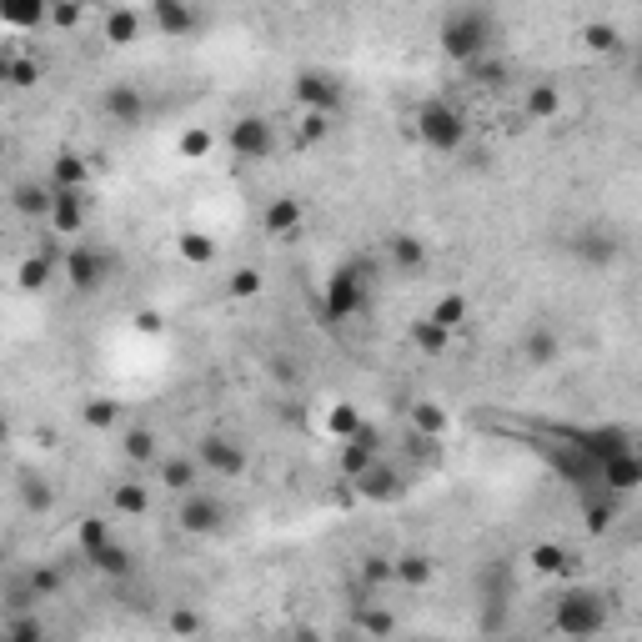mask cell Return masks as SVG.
Here are the masks:
<instances>
[{
	"label": "cell",
	"mask_w": 642,
	"mask_h": 642,
	"mask_svg": "<svg viewBox=\"0 0 642 642\" xmlns=\"http://www.w3.org/2000/svg\"><path fill=\"white\" fill-rule=\"evenodd\" d=\"M101 106H106V116H111V121H121V126H141V121H146V96H141L131 81L111 86Z\"/></svg>",
	"instance_id": "obj_15"
},
{
	"label": "cell",
	"mask_w": 642,
	"mask_h": 642,
	"mask_svg": "<svg viewBox=\"0 0 642 642\" xmlns=\"http://www.w3.org/2000/svg\"><path fill=\"white\" fill-rule=\"evenodd\" d=\"M141 36V11L121 6V11H106V41L111 46H131Z\"/></svg>",
	"instance_id": "obj_35"
},
{
	"label": "cell",
	"mask_w": 642,
	"mask_h": 642,
	"mask_svg": "<svg viewBox=\"0 0 642 642\" xmlns=\"http://www.w3.org/2000/svg\"><path fill=\"white\" fill-rule=\"evenodd\" d=\"M417 136H422V146H427V151L452 156V151H462V141H467V121H462V111H457V106H447V101H427V106L417 111Z\"/></svg>",
	"instance_id": "obj_3"
},
{
	"label": "cell",
	"mask_w": 642,
	"mask_h": 642,
	"mask_svg": "<svg viewBox=\"0 0 642 642\" xmlns=\"http://www.w3.org/2000/svg\"><path fill=\"white\" fill-rule=\"evenodd\" d=\"M171 632H176V637H201L206 622H201L196 607H171Z\"/></svg>",
	"instance_id": "obj_51"
},
{
	"label": "cell",
	"mask_w": 642,
	"mask_h": 642,
	"mask_svg": "<svg viewBox=\"0 0 642 642\" xmlns=\"http://www.w3.org/2000/svg\"><path fill=\"white\" fill-rule=\"evenodd\" d=\"M176 251H181V256H186L191 266H211L221 246H216V241H211L206 231H181V241H176Z\"/></svg>",
	"instance_id": "obj_40"
},
{
	"label": "cell",
	"mask_w": 642,
	"mask_h": 642,
	"mask_svg": "<svg viewBox=\"0 0 642 642\" xmlns=\"http://www.w3.org/2000/svg\"><path fill=\"white\" fill-rule=\"evenodd\" d=\"M201 467L206 472H216V477H246V467H251V457H246V447L241 442H231V437H201Z\"/></svg>",
	"instance_id": "obj_11"
},
{
	"label": "cell",
	"mask_w": 642,
	"mask_h": 642,
	"mask_svg": "<svg viewBox=\"0 0 642 642\" xmlns=\"http://www.w3.org/2000/svg\"><path fill=\"white\" fill-rule=\"evenodd\" d=\"M176 522H181V532H191V537H211V532H221L226 507H221L216 497H206V492H191V497H181Z\"/></svg>",
	"instance_id": "obj_10"
},
{
	"label": "cell",
	"mask_w": 642,
	"mask_h": 642,
	"mask_svg": "<svg viewBox=\"0 0 642 642\" xmlns=\"http://www.w3.org/2000/svg\"><path fill=\"white\" fill-rule=\"evenodd\" d=\"M557 442H572V447H577L582 457H592L597 467L612 462V457H622V452H632L627 427H557Z\"/></svg>",
	"instance_id": "obj_6"
},
{
	"label": "cell",
	"mask_w": 642,
	"mask_h": 642,
	"mask_svg": "<svg viewBox=\"0 0 642 642\" xmlns=\"http://www.w3.org/2000/svg\"><path fill=\"white\" fill-rule=\"evenodd\" d=\"M472 76H477L482 86H502V81H507V66L487 56V61H477V66H472Z\"/></svg>",
	"instance_id": "obj_54"
},
{
	"label": "cell",
	"mask_w": 642,
	"mask_h": 642,
	"mask_svg": "<svg viewBox=\"0 0 642 642\" xmlns=\"http://www.w3.org/2000/svg\"><path fill=\"white\" fill-rule=\"evenodd\" d=\"M81 422H86L91 432H111V427H121V402H111V397H91V402L81 407Z\"/></svg>",
	"instance_id": "obj_37"
},
{
	"label": "cell",
	"mask_w": 642,
	"mask_h": 642,
	"mask_svg": "<svg viewBox=\"0 0 642 642\" xmlns=\"http://www.w3.org/2000/svg\"><path fill=\"white\" fill-rule=\"evenodd\" d=\"M46 281H51V251H36V256H26L16 266V286L21 291H41Z\"/></svg>",
	"instance_id": "obj_41"
},
{
	"label": "cell",
	"mask_w": 642,
	"mask_h": 642,
	"mask_svg": "<svg viewBox=\"0 0 642 642\" xmlns=\"http://www.w3.org/2000/svg\"><path fill=\"white\" fill-rule=\"evenodd\" d=\"M111 507H116L121 517H141V512L151 507V492H146L141 482H116V487H111Z\"/></svg>",
	"instance_id": "obj_38"
},
{
	"label": "cell",
	"mask_w": 642,
	"mask_h": 642,
	"mask_svg": "<svg viewBox=\"0 0 642 642\" xmlns=\"http://www.w3.org/2000/svg\"><path fill=\"white\" fill-rule=\"evenodd\" d=\"M21 502H26L31 512H51V502H56V492H51L46 482H36V477H31V482H21Z\"/></svg>",
	"instance_id": "obj_52"
},
{
	"label": "cell",
	"mask_w": 642,
	"mask_h": 642,
	"mask_svg": "<svg viewBox=\"0 0 642 642\" xmlns=\"http://www.w3.org/2000/svg\"><path fill=\"white\" fill-rule=\"evenodd\" d=\"M151 26H156L161 36L181 41V36L201 31V16H196L191 6H181V0H151Z\"/></svg>",
	"instance_id": "obj_12"
},
{
	"label": "cell",
	"mask_w": 642,
	"mask_h": 642,
	"mask_svg": "<svg viewBox=\"0 0 642 642\" xmlns=\"http://www.w3.org/2000/svg\"><path fill=\"white\" fill-rule=\"evenodd\" d=\"M377 447H382V442H377V427L367 422L352 442H342V477L357 482L362 472H372V467H377Z\"/></svg>",
	"instance_id": "obj_13"
},
{
	"label": "cell",
	"mask_w": 642,
	"mask_h": 642,
	"mask_svg": "<svg viewBox=\"0 0 642 642\" xmlns=\"http://www.w3.org/2000/svg\"><path fill=\"white\" fill-rule=\"evenodd\" d=\"M121 452H126L136 467L161 462V442H156V432H151V427H126V432H121Z\"/></svg>",
	"instance_id": "obj_31"
},
{
	"label": "cell",
	"mask_w": 642,
	"mask_h": 642,
	"mask_svg": "<svg viewBox=\"0 0 642 642\" xmlns=\"http://www.w3.org/2000/svg\"><path fill=\"white\" fill-rule=\"evenodd\" d=\"M527 442L547 457V467H552L562 482H572V487H582V492H597V487H602V467H597L592 457H582L572 442H562V447H557V442H542V437H527Z\"/></svg>",
	"instance_id": "obj_5"
},
{
	"label": "cell",
	"mask_w": 642,
	"mask_h": 642,
	"mask_svg": "<svg viewBox=\"0 0 642 642\" xmlns=\"http://www.w3.org/2000/svg\"><path fill=\"white\" fill-rule=\"evenodd\" d=\"M11 206H16V216H26V221H51V211H56V191H51V186H41V181H21V186L11 191Z\"/></svg>",
	"instance_id": "obj_16"
},
{
	"label": "cell",
	"mask_w": 642,
	"mask_h": 642,
	"mask_svg": "<svg viewBox=\"0 0 642 642\" xmlns=\"http://www.w3.org/2000/svg\"><path fill=\"white\" fill-rule=\"evenodd\" d=\"M367 306V266L362 261H347V266H337L332 271V281H327V321L337 327V321H352L357 311Z\"/></svg>",
	"instance_id": "obj_4"
},
{
	"label": "cell",
	"mask_w": 642,
	"mask_h": 642,
	"mask_svg": "<svg viewBox=\"0 0 642 642\" xmlns=\"http://www.w3.org/2000/svg\"><path fill=\"white\" fill-rule=\"evenodd\" d=\"M492 36H497V21H492V11H482V6L447 11V21H442V31H437L442 56H447V61H457V66H467V71H472L477 61H487Z\"/></svg>",
	"instance_id": "obj_1"
},
{
	"label": "cell",
	"mask_w": 642,
	"mask_h": 642,
	"mask_svg": "<svg viewBox=\"0 0 642 642\" xmlns=\"http://www.w3.org/2000/svg\"><path fill=\"white\" fill-rule=\"evenodd\" d=\"M261 226H266V236H281V241H291V236L301 231V201H296V196H276V201H266V211H261Z\"/></svg>",
	"instance_id": "obj_19"
},
{
	"label": "cell",
	"mask_w": 642,
	"mask_h": 642,
	"mask_svg": "<svg viewBox=\"0 0 642 642\" xmlns=\"http://www.w3.org/2000/svg\"><path fill=\"white\" fill-rule=\"evenodd\" d=\"M522 116H527V121H557V116H562V91H557L552 81H537V86L527 91V101H522Z\"/></svg>",
	"instance_id": "obj_27"
},
{
	"label": "cell",
	"mask_w": 642,
	"mask_h": 642,
	"mask_svg": "<svg viewBox=\"0 0 642 642\" xmlns=\"http://www.w3.org/2000/svg\"><path fill=\"white\" fill-rule=\"evenodd\" d=\"M0 26H11V31L51 26V6L46 0H6V6H0Z\"/></svg>",
	"instance_id": "obj_20"
},
{
	"label": "cell",
	"mask_w": 642,
	"mask_h": 642,
	"mask_svg": "<svg viewBox=\"0 0 642 642\" xmlns=\"http://www.w3.org/2000/svg\"><path fill=\"white\" fill-rule=\"evenodd\" d=\"M432 577H437V562L427 552H402L397 557V582L402 587H427Z\"/></svg>",
	"instance_id": "obj_34"
},
{
	"label": "cell",
	"mask_w": 642,
	"mask_h": 642,
	"mask_svg": "<svg viewBox=\"0 0 642 642\" xmlns=\"http://www.w3.org/2000/svg\"><path fill=\"white\" fill-rule=\"evenodd\" d=\"M612 522H617V497L602 492V487H597V492H582V527H587L592 537H602Z\"/></svg>",
	"instance_id": "obj_25"
},
{
	"label": "cell",
	"mask_w": 642,
	"mask_h": 642,
	"mask_svg": "<svg viewBox=\"0 0 642 642\" xmlns=\"http://www.w3.org/2000/svg\"><path fill=\"white\" fill-rule=\"evenodd\" d=\"M352 487H357V492H362L367 502H397V497L407 492L402 472H397V467H382V462H377L372 472H362V477H357Z\"/></svg>",
	"instance_id": "obj_18"
},
{
	"label": "cell",
	"mask_w": 642,
	"mask_h": 642,
	"mask_svg": "<svg viewBox=\"0 0 642 642\" xmlns=\"http://www.w3.org/2000/svg\"><path fill=\"white\" fill-rule=\"evenodd\" d=\"M352 622H357V632H362V637H372V642H392V637H397V617H392L387 607H372V602H362Z\"/></svg>",
	"instance_id": "obj_32"
},
{
	"label": "cell",
	"mask_w": 642,
	"mask_h": 642,
	"mask_svg": "<svg viewBox=\"0 0 642 642\" xmlns=\"http://www.w3.org/2000/svg\"><path fill=\"white\" fill-rule=\"evenodd\" d=\"M51 191H56V186H51ZM51 231H56V236H81V231H86V191H56Z\"/></svg>",
	"instance_id": "obj_17"
},
{
	"label": "cell",
	"mask_w": 642,
	"mask_h": 642,
	"mask_svg": "<svg viewBox=\"0 0 642 642\" xmlns=\"http://www.w3.org/2000/svg\"><path fill=\"white\" fill-rule=\"evenodd\" d=\"M266 281H261V271L256 266H241V271H231V281H226V291L236 296V301H246V296H256Z\"/></svg>",
	"instance_id": "obj_50"
},
{
	"label": "cell",
	"mask_w": 642,
	"mask_h": 642,
	"mask_svg": "<svg viewBox=\"0 0 642 642\" xmlns=\"http://www.w3.org/2000/svg\"><path fill=\"white\" fill-rule=\"evenodd\" d=\"M166 327V321H161V311L156 306H146V311H136V332H146V337H156Z\"/></svg>",
	"instance_id": "obj_55"
},
{
	"label": "cell",
	"mask_w": 642,
	"mask_h": 642,
	"mask_svg": "<svg viewBox=\"0 0 642 642\" xmlns=\"http://www.w3.org/2000/svg\"><path fill=\"white\" fill-rule=\"evenodd\" d=\"M637 86H642V46H637Z\"/></svg>",
	"instance_id": "obj_57"
},
{
	"label": "cell",
	"mask_w": 642,
	"mask_h": 642,
	"mask_svg": "<svg viewBox=\"0 0 642 642\" xmlns=\"http://www.w3.org/2000/svg\"><path fill=\"white\" fill-rule=\"evenodd\" d=\"M41 76H46V66H41L36 56H16V51L0 56V81H11L16 91H36Z\"/></svg>",
	"instance_id": "obj_21"
},
{
	"label": "cell",
	"mask_w": 642,
	"mask_h": 642,
	"mask_svg": "<svg viewBox=\"0 0 642 642\" xmlns=\"http://www.w3.org/2000/svg\"><path fill=\"white\" fill-rule=\"evenodd\" d=\"M572 256H582L587 266H612V261H617V241H612L607 231H582V236L572 241Z\"/></svg>",
	"instance_id": "obj_29"
},
{
	"label": "cell",
	"mask_w": 642,
	"mask_h": 642,
	"mask_svg": "<svg viewBox=\"0 0 642 642\" xmlns=\"http://www.w3.org/2000/svg\"><path fill=\"white\" fill-rule=\"evenodd\" d=\"M642 487V452H622L612 462H602V492L622 497V492H637Z\"/></svg>",
	"instance_id": "obj_14"
},
{
	"label": "cell",
	"mask_w": 642,
	"mask_h": 642,
	"mask_svg": "<svg viewBox=\"0 0 642 642\" xmlns=\"http://www.w3.org/2000/svg\"><path fill=\"white\" fill-rule=\"evenodd\" d=\"M211 146H216V136H211L206 126H186V131H181V141H176L181 161H206V156H211Z\"/></svg>",
	"instance_id": "obj_45"
},
{
	"label": "cell",
	"mask_w": 642,
	"mask_h": 642,
	"mask_svg": "<svg viewBox=\"0 0 642 642\" xmlns=\"http://www.w3.org/2000/svg\"><path fill=\"white\" fill-rule=\"evenodd\" d=\"M552 627L572 642H587L607 627V597L592 587H562L552 602Z\"/></svg>",
	"instance_id": "obj_2"
},
{
	"label": "cell",
	"mask_w": 642,
	"mask_h": 642,
	"mask_svg": "<svg viewBox=\"0 0 642 642\" xmlns=\"http://www.w3.org/2000/svg\"><path fill=\"white\" fill-rule=\"evenodd\" d=\"M362 427H367V422H362V412H357L352 402H332V412H327V437H337V442H352Z\"/></svg>",
	"instance_id": "obj_36"
},
{
	"label": "cell",
	"mask_w": 642,
	"mask_h": 642,
	"mask_svg": "<svg viewBox=\"0 0 642 642\" xmlns=\"http://www.w3.org/2000/svg\"><path fill=\"white\" fill-rule=\"evenodd\" d=\"M296 642H327V637H321L316 627H296Z\"/></svg>",
	"instance_id": "obj_56"
},
{
	"label": "cell",
	"mask_w": 642,
	"mask_h": 642,
	"mask_svg": "<svg viewBox=\"0 0 642 642\" xmlns=\"http://www.w3.org/2000/svg\"><path fill=\"white\" fill-rule=\"evenodd\" d=\"M156 472H161V487H166V492H181V497H191L196 482H201V467H196L191 457H161Z\"/></svg>",
	"instance_id": "obj_24"
},
{
	"label": "cell",
	"mask_w": 642,
	"mask_h": 642,
	"mask_svg": "<svg viewBox=\"0 0 642 642\" xmlns=\"http://www.w3.org/2000/svg\"><path fill=\"white\" fill-rule=\"evenodd\" d=\"M86 21V6H76V0H51V26L56 31H76Z\"/></svg>",
	"instance_id": "obj_49"
},
{
	"label": "cell",
	"mask_w": 642,
	"mask_h": 642,
	"mask_svg": "<svg viewBox=\"0 0 642 642\" xmlns=\"http://www.w3.org/2000/svg\"><path fill=\"white\" fill-rule=\"evenodd\" d=\"M296 101H301V111L337 116V111L347 106V91H342V81H337L332 71H316V66H306V71H296Z\"/></svg>",
	"instance_id": "obj_7"
},
{
	"label": "cell",
	"mask_w": 642,
	"mask_h": 642,
	"mask_svg": "<svg viewBox=\"0 0 642 642\" xmlns=\"http://www.w3.org/2000/svg\"><path fill=\"white\" fill-rule=\"evenodd\" d=\"M447 427H452V417H447V407H442V402H412V432H417V437L442 442V437H447Z\"/></svg>",
	"instance_id": "obj_28"
},
{
	"label": "cell",
	"mask_w": 642,
	"mask_h": 642,
	"mask_svg": "<svg viewBox=\"0 0 642 642\" xmlns=\"http://www.w3.org/2000/svg\"><path fill=\"white\" fill-rule=\"evenodd\" d=\"M6 642H46V627H41V617H31V612H16V617H11V627H6Z\"/></svg>",
	"instance_id": "obj_48"
},
{
	"label": "cell",
	"mask_w": 642,
	"mask_h": 642,
	"mask_svg": "<svg viewBox=\"0 0 642 642\" xmlns=\"http://www.w3.org/2000/svg\"><path fill=\"white\" fill-rule=\"evenodd\" d=\"M26 582H31L36 597H56V592H61V572H56V567H36Z\"/></svg>",
	"instance_id": "obj_53"
},
{
	"label": "cell",
	"mask_w": 642,
	"mask_h": 642,
	"mask_svg": "<svg viewBox=\"0 0 642 642\" xmlns=\"http://www.w3.org/2000/svg\"><path fill=\"white\" fill-rule=\"evenodd\" d=\"M412 347H417L422 357H442V352L452 347V332L437 327L432 316H417V321H412Z\"/></svg>",
	"instance_id": "obj_33"
},
{
	"label": "cell",
	"mask_w": 642,
	"mask_h": 642,
	"mask_svg": "<svg viewBox=\"0 0 642 642\" xmlns=\"http://www.w3.org/2000/svg\"><path fill=\"white\" fill-rule=\"evenodd\" d=\"M76 542H81V552H86V562L106 547V542H116L111 537V527H106V517H81V527H76Z\"/></svg>",
	"instance_id": "obj_43"
},
{
	"label": "cell",
	"mask_w": 642,
	"mask_h": 642,
	"mask_svg": "<svg viewBox=\"0 0 642 642\" xmlns=\"http://www.w3.org/2000/svg\"><path fill=\"white\" fill-rule=\"evenodd\" d=\"M111 271H116V256H111V251H96V246H86V241L66 251V281H71L81 296L101 291V286L111 281Z\"/></svg>",
	"instance_id": "obj_8"
},
{
	"label": "cell",
	"mask_w": 642,
	"mask_h": 642,
	"mask_svg": "<svg viewBox=\"0 0 642 642\" xmlns=\"http://www.w3.org/2000/svg\"><path fill=\"white\" fill-rule=\"evenodd\" d=\"M226 146L236 151V161H266L276 151V131L266 116H236L226 131Z\"/></svg>",
	"instance_id": "obj_9"
},
{
	"label": "cell",
	"mask_w": 642,
	"mask_h": 642,
	"mask_svg": "<svg viewBox=\"0 0 642 642\" xmlns=\"http://www.w3.org/2000/svg\"><path fill=\"white\" fill-rule=\"evenodd\" d=\"M362 582H367V587H382V582H397V557H382V552H372V557H362Z\"/></svg>",
	"instance_id": "obj_47"
},
{
	"label": "cell",
	"mask_w": 642,
	"mask_h": 642,
	"mask_svg": "<svg viewBox=\"0 0 642 642\" xmlns=\"http://www.w3.org/2000/svg\"><path fill=\"white\" fill-rule=\"evenodd\" d=\"M527 562H532V572H542V577H567V572L577 567L572 547H562V542H537V547L527 552Z\"/></svg>",
	"instance_id": "obj_26"
},
{
	"label": "cell",
	"mask_w": 642,
	"mask_h": 642,
	"mask_svg": "<svg viewBox=\"0 0 642 642\" xmlns=\"http://www.w3.org/2000/svg\"><path fill=\"white\" fill-rule=\"evenodd\" d=\"M86 181H91V161H86V156L61 151V156L51 161V186H56V191H86Z\"/></svg>",
	"instance_id": "obj_22"
},
{
	"label": "cell",
	"mask_w": 642,
	"mask_h": 642,
	"mask_svg": "<svg viewBox=\"0 0 642 642\" xmlns=\"http://www.w3.org/2000/svg\"><path fill=\"white\" fill-rule=\"evenodd\" d=\"M332 136V116H316V111H301V121H296V146L301 151H311V146H321Z\"/></svg>",
	"instance_id": "obj_42"
},
{
	"label": "cell",
	"mask_w": 642,
	"mask_h": 642,
	"mask_svg": "<svg viewBox=\"0 0 642 642\" xmlns=\"http://www.w3.org/2000/svg\"><path fill=\"white\" fill-rule=\"evenodd\" d=\"M91 567H96V572H106V577H126L136 562H131V547H121V542H106V547L91 557Z\"/></svg>",
	"instance_id": "obj_44"
},
{
	"label": "cell",
	"mask_w": 642,
	"mask_h": 642,
	"mask_svg": "<svg viewBox=\"0 0 642 642\" xmlns=\"http://www.w3.org/2000/svg\"><path fill=\"white\" fill-rule=\"evenodd\" d=\"M427 316L437 321V327H447V332H457V327H462V321H467V296H462V291H447V296H437V306H432Z\"/></svg>",
	"instance_id": "obj_39"
},
{
	"label": "cell",
	"mask_w": 642,
	"mask_h": 642,
	"mask_svg": "<svg viewBox=\"0 0 642 642\" xmlns=\"http://www.w3.org/2000/svg\"><path fill=\"white\" fill-rule=\"evenodd\" d=\"M557 357H562V342H557V332H547V327H532V332L522 337V362H527L532 372L552 367Z\"/></svg>",
	"instance_id": "obj_23"
},
{
	"label": "cell",
	"mask_w": 642,
	"mask_h": 642,
	"mask_svg": "<svg viewBox=\"0 0 642 642\" xmlns=\"http://www.w3.org/2000/svg\"><path fill=\"white\" fill-rule=\"evenodd\" d=\"M582 46H587V51H602V56H612V51L622 46V36H617V26H607V21H592V26H582Z\"/></svg>",
	"instance_id": "obj_46"
},
{
	"label": "cell",
	"mask_w": 642,
	"mask_h": 642,
	"mask_svg": "<svg viewBox=\"0 0 642 642\" xmlns=\"http://www.w3.org/2000/svg\"><path fill=\"white\" fill-rule=\"evenodd\" d=\"M387 251H392V266H397V271H422V266H427V241L412 236V231H397V236L387 241Z\"/></svg>",
	"instance_id": "obj_30"
}]
</instances>
